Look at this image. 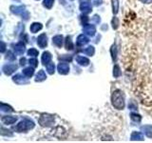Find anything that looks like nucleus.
Masks as SVG:
<instances>
[{"mask_svg": "<svg viewBox=\"0 0 152 143\" xmlns=\"http://www.w3.org/2000/svg\"><path fill=\"white\" fill-rule=\"evenodd\" d=\"M112 106L117 110H123L125 108V97L120 90H115L111 95Z\"/></svg>", "mask_w": 152, "mask_h": 143, "instance_id": "f257e3e1", "label": "nucleus"}, {"mask_svg": "<svg viewBox=\"0 0 152 143\" xmlns=\"http://www.w3.org/2000/svg\"><path fill=\"white\" fill-rule=\"evenodd\" d=\"M33 127H34L33 121L30 120V119H24V120L20 121L15 127H14V130L18 133H22V132H26L28 130H31Z\"/></svg>", "mask_w": 152, "mask_h": 143, "instance_id": "f03ea898", "label": "nucleus"}, {"mask_svg": "<svg viewBox=\"0 0 152 143\" xmlns=\"http://www.w3.org/2000/svg\"><path fill=\"white\" fill-rule=\"evenodd\" d=\"M38 122L42 127H49L54 124V117L48 114H43L38 119Z\"/></svg>", "mask_w": 152, "mask_h": 143, "instance_id": "7ed1b4c3", "label": "nucleus"}, {"mask_svg": "<svg viewBox=\"0 0 152 143\" xmlns=\"http://www.w3.org/2000/svg\"><path fill=\"white\" fill-rule=\"evenodd\" d=\"M11 11L14 14H17V15H21L25 19L28 18V13L27 12L26 8L24 6H12L11 7Z\"/></svg>", "mask_w": 152, "mask_h": 143, "instance_id": "20e7f679", "label": "nucleus"}, {"mask_svg": "<svg viewBox=\"0 0 152 143\" xmlns=\"http://www.w3.org/2000/svg\"><path fill=\"white\" fill-rule=\"evenodd\" d=\"M17 68H18V66L15 64H7L3 67L2 71L6 75H11L17 70Z\"/></svg>", "mask_w": 152, "mask_h": 143, "instance_id": "39448f33", "label": "nucleus"}, {"mask_svg": "<svg viewBox=\"0 0 152 143\" xmlns=\"http://www.w3.org/2000/svg\"><path fill=\"white\" fill-rule=\"evenodd\" d=\"M57 70H58L59 74H69V66L68 63L62 62V63H59V65L57 66Z\"/></svg>", "mask_w": 152, "mask_h": 143, "instance_id": "423d86ee", "label": "nucleus"}, {"mask_svg": "<svg viewBox=\"0 0 152 143\" xmlns=\"http://www.w3.org/2000/svg\"><path fill=\"white\" fill-rule=\"evenodd\" d=\"M37 45L40 48H45L48 45V37L46 33H42L37 38Z\"/></svg>", "mask_w": 152, "mask_h": 143, "instance_id": "0eeeda50", "label": "nucleus"}, {"mask_svg": "<svg viewBox=\"0 0 152 143\" xmlns=\"http://www.w3.org/2000/svg\"><path fill=\"white\" fill-rule=\"evenodd\" d=\"M83 31L86 35H88L89 36H93L95 35V32H96V28H95V26H93V25H89V24H88V25H86L83 28Z\"/></svg>", "mask_w": 152, "mask_h": 143, "instance_id": "6e6552de", "label": "nucleus"}, {"mask_svg": "<svg viewBox=\"0 0 152 143\" xmlns=\"http://www.w3.org/2000/svg\"><path fill=\"white\" fill-rule=\"evenodd\" d=\"M14 52H15V54L16 55H23L24 52H25V51H26V47H25V44H23V43H21V42H19V43H17V44L14 46Z\"/></svg>", "mask_w": 152, "mask_h": 143, "instance_id": "1a4fd4ad", "label": "nucleus"}, {"mask_svg": "<svg viewBox=\"0 0 152 143\" xmlns=\"http://www.w3.org/2000/svg\"><path fill=\"white\" fill-rule=\"evenodd\" d=\"M26 77L23 76L22 74H16L12 77V80H13V82H15L16 84H26L28 83V78Z\"/></svg>", "mask_w": 152, "mask_h": 143, "instance_id": "9d476101", "label": "nucleus"}, {"mask_svg": "<svg viewBox=\"0 0 152 143\" xmlns=\"http://www.w3.org/2000/svg\"><path fill=\"white\" fill-rule=\"evenodd\" d=\"M1 120L4 124H7V125H11V124L15 123L17 120V117L16 116H3L1 118Z\"/></svg>", "mask_w": 152, "mask_h": 143, "instance_id": "9b49d317", "label": "nucleus"}, {"mask_svg": "<svg viewBox=\"0 0 152 143\" xmlns=\"http://www.w3.org/2000/svg\"><path fill=\"white\" fill-rule=\"evenodd\" d=\"M52 42H53V44L58 47V48H61L62 46H63V42H64V37L63 35H55L53 38H52Z\"/></svg>", "mask_w": 152, "mask_h": 143, "instance_id": "f8f14e48", "label": "nucleus"}, {"mask_svg": "<svg viewBox=\"0 0 152 143\" xmlns=\"http://www.w3.org/2000/svg\"><path fill=\"white\" fill-rule=\"evenodd\" d=\"M80 10L82 11L84 13H89L91 12V5L88 2H82L80 4Z\"/></svg>", "mask_w": 152, "mask_h": 143, "instance_id": "ddd939ff", "label": "nucleus"}, {"mask_svg": "<svg viewBox=\"0 0 152 143\" xmlns=\"http://www.w3.org/2000/svg\"><path fill=\"white\" fill-rule=\"evenodd\" d=\"M76 62H77L79 65L86 67L89 64V59L87 58V57H85V56L78 55V56H76Z\"/></svg>", "mask_w": 152, "mask_h": 143, "instance_id": "4468645a", "label": "nucleus"}, {"mask_svg": "<svg viewBox=\"0 0 152 143\" xmlns=\"http://www.w3.org/2000/svg\"><path fill=\"white\" fill-rule=\"evenodd\" d=\"M89 42V39L88 36H86L85 35H80L78 37H77V44L79 46H84L86 44H88Z\"/></svg>", "mask_w": 152, "mask_h": 143, "instance_id": "2eb2a0df", "label": "nucleus"}, {"mask_svg": "<svg viewBox=\"0 0 152 143\" xmlns=\"http://www.w3.org/2000/svg\"><path fill=\"white\" fill-rule=\"evenodd\" d=\"M130 139L133 141H136V140H144V135L141 133V132H133L130 136Z\"/></svg>", "mask_w": 152, "mask_h": 143, "instance_id": "dca6fc26", "label": "nucleus"}, {"mask_svg": "<svg viewBox=\"0 0 152 143\" xmlns=\"http://www.w3.org/2000/svg\"><path fill=\"white\" fill-rule=\"evenodd\" d=\"M41 60H42L43 64H44V65H48V64H49L50 62L51 61V55H50V52H45L44 54H43V55H42Z\"/></svg>", "mask_w": 152, "mask_h": 143, "instance_id": "f3484780", "label": "nucleus"}, {"mask_svg": "<svg viewBox=\"0 0 152 143\" xmlns=\"http://www.w3.org/2000/svg\"><path fill=\"white\" fill-rule=\"evenodd\" d=\"M42 24L41 23H38V22H34V23H32L31 27H30V30L32 33H35L37 32H39L40 30H42Z\"/></svg>", "mask_w": 152, "mask_h": 143, "instance_id": "a211bd4d", "label": "nucleus"}, {"mask_svg": "<svg viewBox=\"0 0 152 143\" xmlns=\"http://www.w3.org/2000/svg\"><path fill=\"white\" fill-rule=\"evenodd\" d=\"M46 78H47L46 73H45V72L43 71V70H41V71H39V72H38V73H37L35 80H36V81H38V82H41V81L46 80Z\"/></svg>", "mask_w": 152, "mask_h": 143, "instance_id": "6ab92c4d", "label": "nucleus"}, {"mask_svg": "<svg viewBox=\"0 0 152 143\" xmlns=\"http://www.w3.org/2000/svg\"><path fill=\"white\" fill-rule=\"evenodd\" d=\"M34 74V70L33 68H31V67H28V68H25L23 70V74L27 76V77H31Z\"/></svg>", "mask_w": 152, "mask_h": 143, "instance_id": "aec40b11", "label": "nucleus"}, {"mask_svg": "<svg viewBox=\"0 0 152 143\" xmlns=\"http://www.w3.org/2000/svg\"><path fill=\"white\" fill-rule=\"evenodd\" d=\"M142 130L145 132V135L148 137H152V126L151 125H145L142 126Z\"/></svg>", "mask_w": 152, "mask_h": 143, "instance_id": "412c9836", "label": "nucleus"}, {"mask_svg": "<svg viewBox=\"0 0 152 143\" xmlns=\"http://www.w3.org/2000/svg\"><path fill=\"white\" fill-rule=\"evenodd\" d=\"M82 52L87 55H93L94 52H95V49H94L93 46H88V47L86 48L85 50H83Z\"/></svg>", "mask_w": 152, "mask_h": 143, "instance_id": "4be33fe9", "label": "nucleus"}, {"mask_svg": "<svg viewBox=\"0 0 152 143\" xmlns=\"http://www.w3.org/2000/svg\"><path fill=\"white\" fill-rule=\"evenodd\" d=\"M46 67H47L48 73H49L50 74H54V72H55V65H54V63H52V62H50L49 64L46 65Z\"/></svg>", "mask_w": 152, "mask_h": 143, "instance_id": "5701e85b", "label": "nucleus"}, {"mask_svg": "<svg viewBox=\"0 0 152 143\" xmlns=\"http://www.w3.org/2000/svg\"><path fill=\"white\" fill-rule=\"evenodd\" d=\"M112 3V12L114 14L118 13L119 12V1L118 0H111Z\"/></svg>", "mask_w": 152, "mask_h": 143, "instance_id": "b1692460", "label": "nucleus"}, {"mask_svg": "<svg viewBox=\"0 0 152 143\" xmlns=\"http://www.w3.org/2000/svg\"><path fill=\"white\" fill-rule=\"evenodd\" d=\"M66 50H72L73 49V44H72V41H71V38L69 36H68L66 38Z\"/></svg>", "mask_w": 152, "mask_h": 143, "instance_id": "393cba45", "label": "nucleus"}, {"mask_svg": "<svg viewBox=\"0 0 152 143\" xmlns=\"http://www.w3.org/2000/svg\"><path fill=\"white\" fill-rule=\"evenodd\" d=\"M1 111L2 112H6V113H12L13 112V110L11 106H9V105H6V104H4V103H1Z\"/></svg>", "mask_w": 152, "mask_h": 143, "instance_id": "a878e982", "label": "nucleus"}, {"mask_svg": "<svg viewBox=\"0 0 152 143\" xmlns=\"http://www.w3.org/2000/svg\"><path fill=\"white\" fill-rule=\"evenodd\" d=\"M113 75L115 76V77H119V76L121 75V70H120V67L118 65H115L113 68Z\"/></svg>", "mask_w": 152, "mask_h": 143, "instance_id": "bb28decb", "label": "nucleus"}, {"mask_svg": "<svg viewBox=\"0 0 152 143\" xmlns=\"http://www.w3.org/2000/svg\"><path fill=\"white\" fill-rule=\"evenodd\" d=\"M53 3H54V0H44L43 5H44V7H46L47 9H51V7L53 6Z\"/></svg>", "mask_w": 152, "mask_h": 143, "instance_id": "cd10ccee", "label": "nucleus"}, {"mask_svg": "<svg viewBox=\"0 0 152 143\" xmlns=\"http://www.w3.org/2000/svg\"><path fill=\"white\" fill-rule=\"evenodd\" d=\"M130 118L132 119L133 121H135V122H140L141 119H142L140 114H134V113H132L130 114Z\"/></svg>", "mask_w": 152, "mask_h": 143, "instance_id": "c85d7f7f", "label": "nucleus"}, {"mask_svg": "<svg viewBox=\"0 0 152 143\" xmlns=\"http://www.w3.org/2000/svg\"><path fill=\"white\" fill-rule=\"evenodd\" d=\"M28 55H30V56H33V57H35L38 55V51L35 50V49H33V48H31V49H30L28 51Z\"/></svg>", "mask_w": 152, "mask_h": 143, "instance_id": "c756f323", "label": "nucleus"}, {"mask_svg": "<svg viewBox=\"0 0 152 143\" xmlns=\"http://www.w3.org/2000/svg\"><path fill=\"white\" fill-rule=\"evenodd\" d=\"M111 55H112V59L115 60L116 59V55H117V52H116V46L113 45L111 47Z\"/></svg>", "mask_w": 152, "mask_h": 143, "instance_id": "7c9ffc66", "label": "nucleus"}, {"mask_svg": "<svg viewBox=\"0 0 152 143\" xmlns=\"http://www.w3.org/2000/svg\"><path fill=\"white\" fill-rule=\"evenodd\" d=\"M6 58H7V59H9V60H12V61H13V60H15L16 56L14 55L12 52H8V54H7Z\"/></svg>", "mask_w": 152, "mask_h": 143, "instance_id": "2f4dec72", "label": "nucleus"}, {"mask_svg": "<svg viewBox=\"0 0 152 143\" xmlns=\"http://www.w3.org/2000/svg\"><path fill=\"white\" fill-rule=\"evenodd\" d=\"M118 25H119V20L117 17H114L112 19V27L113 29H117L118 28Z\"/></svg>", "mask_w": 152, "mask_h": 143, "instance_id": "473e14b6", "label": "nucleus"}, {"mask_svg": "<svg viewBox=\"0 0 152 143\" xmlns=\"http://www.w3.org/2000/svg\"><path fill=\"white\" fill-rule=\"evenodd\" d=\"M28 62H30V64L32 67H36L38 65V61L36 60V58H31L30 60H28Z\"/></svg>", "mask_w": 152, "mask_h": 143, "instance_id": "72a5a7b5", "label": "nucleus"}, {"mask_svg": "<svg viewBox=\"0 0 152 143\" xmlns=\"http://www.w3.org/2000/svg\"><path fill=\"white\" fill-rule=\"evenodd\" d=\"M61 59H66V60H68V61H70L71 60V56H62L60 57Z\"/></svg>", "mask_w": 152, "mask_h": 143, "instance_id": "f704fd0d", "label": "nucleus"}, {"mask_svg": "<svg viewBox=\"0 0 152 143\" xmlns=\"http://www.w3.org/2000/svg\"><path fill=\"white\" fill-rule=\"evenodd\" d=\"M20 64H21L22 66L26 64V58H25V57H23V58L20 59Z\"/></svg>", "mask_w": 152, "mask_h": 143, "instance_id": "c9c22d12", "label": "nucleus"}, {"mask_svg": "<svg viewBox=\"0 0 152 143\" xmlns=\"http://www.w3.org/2000/svg\"><path fill=\"white\" fill-rule=\"evenodd\" d=\"M93 20H95V22H100V18L98 15H94V18H93Z\"/></svg>", "mask_w": 152, "mask_h": 143, "instance_id": "e433bc0d", "label": "nucleus"}, {"mask_svg": "<svg viewBox=\"0 0 152 143\" xmlns=\"http://www.w3.org/2000/svg\"><path fill=\"white\" fill-rule=\"evenodd\" d=\"M141 2L142 3H146V4H148V3H151L152 2V0H140Z\"/></svg>", "mask_w": 152, "mask_h": 143, "instance_id": "4c0bfd02", "label": "nucleus"}, {"mask_svg": "<svg viewBox=\"0 0 152 143\" xmlns=\"http://www.w3.org/2000/svg\"><path fill=\"white\" fill-rule=\"evenodd\" d=\"M1 52H5V43H4V42H2V49H1Z\"/></svg>", "mask_w": 152, "mask_h": 143, "instance_id": "58836bf2", "label": "nucleus"}]
</instances>
